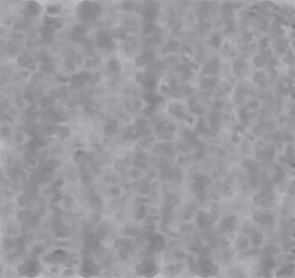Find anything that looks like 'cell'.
I'll use <instances>...</instances> for the list:
<instances>
[{
  "instance_id": "obj_1",
  "label": "cell",
  "mask_w": 295,
  "mask_h": 278,
  "mask_svg": "<svg viewBox=\"0 0 295 278\" xmlns=\"http://www.w3.org/2000/svg\"><path fill=\"white\" fill-rule=\"evenodd\" d=\"M40 265L36 259H30L21 264L18 267V272L22 275L33 276L34 274L38 272Z\"/></svg>"
},
{
  "instance_id": "obj_2",
  "label": "cell",
  "mask_w": 295,
  "mask_h": 278,
  "mask_svg": "<svg viewBox=\"0 0 295 278\" xmlns=\"http://www.w3.org/2000/svg\"><path fill=\"white\" fill-rule=\"evenodd\" d=\"M66 257V254L64 253V252L60 251H55L54 253L51 254L50 255L48 256L46 258V261L48 263H60L62 262Z\"/></svg>"
},
{
  "instance_id": "obj_3",
  "label": "cell",
  "mask_w": 295,
  "mask_h": 278,
  "mask_svg": "<svg viewBox=\"0 0 295 278\" xmlns=\"http://www.w3.org/2000/svg\"><path fill=\"white\" fill-rule=\"evenodd\" d=\"M155 265L150 262H145L138 265L137 272L138 274H151L155 271Z\"/></svg>"
},
{
  "instance_id": "obj_4",
  "label": "cell",
  "mask_w": 295,
  "mask_h": 278,
  "mask_svg": "<svg viewBox=\"0 0 295 278\" xmlns=\"http://www.w3.org/2000/svg\"><path fill=\"white\" fill-rule=\"evenodd\" d=\"M118 128V123L117 122L114 120V121L111 122L110 124L107 125L106 127L104 129V134L107 136L111 135L114 133Z\"/></svg>"
},
{
  "instance_id": "obj_5",
  "label": "cell",
  "mask_w": 295,
  "mask_h": 278,
  "mask_svg": "<svg viewBox=\"0 0 295 278\" xmlns=\"http://www.w3.org/2000/svg\"><path fill=\"white\" fill-rule=\"evenodd\" d=\"M190 108L192 112H194L199 115H202L205 113L204 108L199 106L198 104L196 103L193 100H190L189 102Z\"/></svg>"
},
{
  "instance_id": "obj_6",
  "label": "cell",
  "mask_w": 295,
  "mask_h": 278,
  "mask_svg": "<svg viewBox=\"0 0 295 278\" xmlns=\"http://www.w3.org/2000/svg\"><path fill=\"white\" fill-rule=\"evenodd\" d=\"M151 59V56L150 55H148L147 54H144L141 55V56H139L137 57L136 59L137 64L138 65H143L145 64L148 62L149 60Z\"/></svg>"
},
{
  "instance_id": "obj_7",
  "label": "cell",
  "mask_w": 295,
  "mask_h": 278,
  "mask_svg": "<svg viewBox=\"0 0 295 278\" xmlns=\"http://www.w3.org/2000/svg\"><path fill=\"white\" fill-rule=\"evenodd\" d=\"M74 159L75 162H77V163H81V162H85L87 160V156L84 152L80 151L76 152Z\"/></svg>"
},
{
  "instance_id": "obj_8",
  "label": "cell",
  "mask_w": 295,
  "mask_h": 278,
  "mask_svg": "<svg viewBox=\"0 0 295 278\" xmlns=\"http://www.w3.org/2000/svg\"><path fill=\"white\" fill-rule=\"evenodd\" d=\"M58 133L59 137H61V138H64L67 137L69 135L70 132H69V129L67 128L66 127H62V128L58 129Z\"/></svg>"
},
{
  "instance_id": "obj_9",
  "label": "cell",
  "mask_w": 295,
  "mask_h": 278,
  "mask_svg": "<svg viewBox=\"0 0 295 278\" xmlns=\"http://www.w3.org/2000/svg\"><path fill=\"white\" fill-rule=\"evenodd\" d=\"M89 201H90V203L92 205H94V206H96L100 204V203L101 202V199L97 195H92L90 196V197L89 198Z\"/></svg>"
},
{
  "instance_id": "obj_10",
  "label": "cell",
  "mask_w": 295,
  "mask_h": 278,
  "mask_svg": "<svg viewBox=\"0 0 295 278\" xmlns=\"http://www.w3.org/2000/svg\"><path fill=\"white\" fill-rule=\"evenodd\" d=\"M108 66L111 70L114 72H117L119 70V65H118L117 61L115 59H112L110 61Z\"/></svg>"
},
{
  "instance_id": "obj_11",
  "label": "cell",
  "mask_w": 295,
  "mask_h": 278,
  "mask_svg": "<svg viewBox=\"0 0 295 278\" xmlns=\"http://www.w3.org/2000/svg\"><path fill=\"white\" fill-rule=\"evenodd\" d=\"M145 210H146L145 207H144V206H142L141 207L139 208V209L136 213V218L137 219L143 218V217L145 215Z\"/></svg>"
},
{
  "instance_id": "obj_12",
  "label": "cell",
  "mask_w": 295,
  "mask_h": 278,
  "mask_svg": "<svg viewBox=\"0 0 295 278\" xmlns=\"http://www.w3.org/2000/svg\"><path fill=\"white\" fill-rule=\"evenodd\" d=\"M149 189V184L147 182H143V184L141 185L140 191L143 193H147Z\"/></svg>"
},
{
  "instance_id": "obj_13",
  "label": "cell",
  "mask_w": 295,
  "mask_h": 278,
  "mask_svg": "<svg viewBox=\"0 0 295 278\" xmlns=\"http://www.w3.org/2000/svg\"><path fill=\"white\" fill-rule=\"evenodd\" d=\"M212 42L213 43V46H215V47H218V46H219V38H218V37L217 36V35H213V36H212Z\"/></svg>"
},
{
  "instance_id": "obj_14",
  "label": "cell",
  "mask_w": 295,
  "mask_h": 278,
  "mask_svg": "<svg viewBox=\"0 0 295 278\" xmlns=\"http://www.w3.org/2000/svg\"><path fill=\"white\" fill-rule=\"evenodd\" d=\"M12 245L13 242H12V241L8 240L4 241V243L2 244V246L4 247V249H9L12 246Z\"/></svg>"
},
{
  "instance_id": "obj_15",
  "label": "cell",
  "mask_w": 295,
  "mask_h": 278,
  "mask_svg": "<svg viewBox=\"0 0 295 278\" xmlns=\"http://www.w3.org/2000/svg\"><path fill=\"white\" fill-rule=\"evenodd\" d=\"M28 11H29V12L32 13V14L36 13L37 12V11H38L36 7L35 6L33 5H31L28 6Z\"/></svg>"
},
{
  "instance_id": "obj_16",
  "label": "cell",
  "mask_w": 295,
  "mask_h": 278,
  "mask_svg": "<svg viewBox=\"0 0 295 278\" xmlns=\"http://www.w3.org/2000/svg\"><path fill=\"white\" fill-rule=\"evenodd\" d=\"M47 11L50 13H57L58 12V9L54 6H52L47 9Z\"/></svg>"
},
{
  "instance_id": "obj_17",
  "label": "cell",
  "mask_w": 295,
  "mask_h": 278,
  "mask_svg": "<svg viewBox=\"0 0 295 278\" xmlns=\"http://www.w3.org/2000/svg\"><path fill=\"white\" fill-rule=\"evenodd\" d=\"M111 193L114 196H118L120 193V191H119V188H118V187H113V188L111 190Z\"/></svg>"
},
{
  "instance_id": "obj_18",
  "label": "cell",
  "mask_w": 295,
  "mask_h": 278,
  "mask_svg": "<svg viewBox=\"0 0 295 278\" xmlns=\"http://www.w3.org/2000/svg\"><path fill=\"white\" fill-rule=\"evenodd\" d=\"M62 196L61 195V194H56V195H55V196L53 198L52 201H53V202L54 203H58L59 201V200H61V199L62 198Z\"/></svg>"
},
{
  "instance_id": "obj_19",
  "label": "cell",
  "mask_w": 295,
  "mask_h": 278,
  "mask_svg": "<svg viewBox=\"0 0 295 278\" xmlns=\"http://www.w3.org/2000/svg\"><path fill=\"white\" fill-rule=\"evenodd\" d=\"M176 129V126L175 125V124H170L168 126V128H167V131H168L169 132H174V131H175Z\"/></svg>"
},
{
  "instance_id": "obj_20",
  "label": "cell",
  "mask_w": 295,
  "mask_h": 278,
  "mask_svg": "<svg viewBox=\"0 0 295 278\" xmlns=\"http://www.w3.org/2000/svg\"><path fill=\"white\" fill-rule=\"evenodd\" d=\"M132 6H133V4L131 2H126L124 4V8L126 10L132 8Z\"/></svg>"
},
{
  "instance_id": "obj_21",
  "label": "cell",
  "mask_w": 295,
  "mask_h": 278,
  "mask_svg": "<svg viewBox=\"0 0 295 278\" xmlns=\"http://www.w3.org/2000/svg\"><path fill=\"white\" fill-rule=\"evenodd\" d=\"M140 173L139 172V171L138 170H133V171H131V175L133 177V178H138L140 177Z\"/></svg>"
},
{
  "instance_id": "obj_22",
  "label": "cell",
  "mask_w": 295,
  "mask_h": 278,
  "mask_svg": "<svg viewBox=\"0 0 295 278\" xmlns=\"http://www.w3.org/2000/svg\"><path fill=\"white\" fill-rule=\"evenodd\" d=\"M137 202L139 204H143L145 203H147L148 201V199L147 198H143V197H139L138 199H137Z\"/></svg>"
},
{
  "instance_id": "obj_23",
  "label": "cell",
  "mask_w": 295,
  "mask_h": 278,
  "mask_svg": "<svg viewBox=\"0 0 295 278\" xmlns=\"http://www.w3.org/2000/svg\"><path fill=\"white\" fill-rule=\"evenodd\" d=\"M223 106V103L221 101H217L215 102V106L216 108H221L222 107V106Z\"/></svg>"
},
{
  "instance_id": "obj_24",
  "label": "cell",
  "mask_w": 295,
  "mask_h": 278,
  "mask_svg": "<svg viewBox=\"0 0 295 278\" xmlns=\"http://www.w3.org/2000/svg\"><path fill=\"white\" fill-rule=\"evenodd\" d=\"M250 106L251 108H256L258 106V102L256 101H252L250 102Z\"/></svg>"
},
{
  "instance_id": "obj_25",
  "label": "cell",
  "mask_w": 295,
  "mask_h": 278,
  "mask_svg": "<svg viewBox=\"0 0 295 278\" xmlns=\"http://www.w3.org/2000/svg\"><path fill=\"white\" fill-rule=\"evenodd\" d=\"M232 140H233V142L236 143V142H238V141H239V140H240V138L238 137V136L233 135V136H232Z\"/></svg>"
},
{
  "instance_id": "obj_26",
  "label": "cell",
  "mask_w": 295,
  "mask_h": 278,
  "mask_svg": "<svg viewBox=\"0 0 295 278\" xmlns=\"http://www.w3.org/2000/svg\"><path fill=\"white\" fill-rule=\"evenodd\" d=\"M235 129H236V131H243V128L240 125H238L235 128Z\"/></svg>"
},
{
  "instance_id": "obj_27",
  "label": "cell",
  "mask_w": 295,
  "mask_h": 278,
  "mask_svg": "<svg viewBox=\"0 0 295 278\" xmlns=\"http://www.w3.org/2000/svg\"><path fill=\"white\" fill-rule=\"evenodd\" d=\"M245 39H246V40L248 41V40H250V39H251V36H250V35H249V34H247V35H246L245 36Z\"/></svg>"
}]
</instances>
